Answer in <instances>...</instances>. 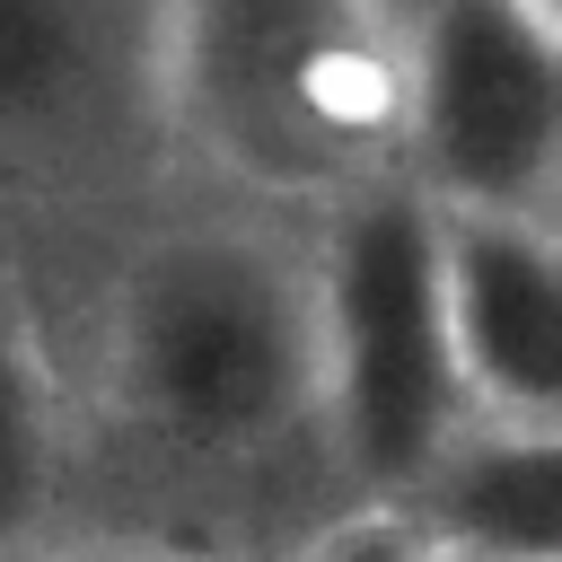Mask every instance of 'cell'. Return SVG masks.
Returning <instances> with one entry per match:
<instances>
[{"mask_svg":"<svg viewBox=\"0 0 562 562\" xmlns=\"http://www.w3.org/2000/svg\"><path fill=\"white\" fill-rule=\"evenodd\" d=\"M61 386L70 527L88 492H132L105 536L290 562L307 527L351 509L325 439L307 220L228 193L140 202L97 263Z\"/></svg>","mask_w":562,"mask_h":562,"instance_id":"6da1fadb","label":"cell"},{"mask_svg":"<svg viewBox=\"0 0 562 562\" xmlns=\"http://www.w3.org/2000/svg\"><path fill=\"white\" fill-rule=\"evenodd\" d=\"M413 0H167V140L228 202L316 220L404 176Z\"/></svg>","mask_w":562,"mask_h":562,"instance_id":"7a4b0ae2","label":"cell"},{"mask_svg":"<svg viewBox=\"0 0 562 562\" xmlns=\"http://www.w3.org/2000/svg\"><path fill=\"white\" fill-rule=\"evenodd\" d=\"M290 562H448L404 509H386V501H351V509H334L325 527H307L299 544H290Z\"/></svg>","mask_w":562,"mask_h":562,"instance_id":"9c48e42d","label":"cell"},{"mask_svg":"<svg viewBox=\"0 0 562 562\" xmlns=\"http://www.w3.org/2000/svg\"><path fill=\"white\" fill-rule=\"evenodd\" d=\"M404 184L430 211H562V9L544 0H422Z\"/></svg>","mask_w":562,"mask_h":562,"instance_id":"5b68a950","label":"cell"},{"mask_svg":"<svg viewBox=\"0 0 562 562\" xmlns=\"http://www.w3.org/2000/svg\"><path fill=\"white\" fill-rule=\"evenodd\" d=\"M439 334L474 422L562 430V228L439 211Z\"/></svg>","mask_w":562,"mask_h":562,"instance_id":"8992f818","label":"cell"},{"mask_svg":"<svg viewBox=\"0 0 562 562\" xmlns=\"http://www.w3.org/2000/svg\"><path fill=\"white\" fill-rule=\"evenodd\" d=\"M325 439L351 501H404L474 422L439 334V211L395 176L307 220Z\"/></svg>","mask_w":562,"mask_h":562,"instance_id":"3957f363","label":"cell"},{"mask_svg":"<svg viewBox=\"0 0 562 562\" xmlns=\"http://www.w3.org/2000/svg\"><path fill=\"white\" fill-rule=\"evenodd\" d=\"M448 562H562V430L465 422L404 501Z\"/></svg>","mask_w":562,"mask_h":562,"instance_id":"52a82bcc","label":"cell"},{"mask_svg":"<svg viewBox=\"0 0 562 562\" xmlns=\"http://www.w3.org/2000/svg\"><path fill=\"white\" fill-rule=\"evenodd\" d=\"M167 184V0H0V211H140Z\"/></svg>","mask_w":562,"mask_h":562,"instance_id":"277c9868","label":"cell"},{"mask_svg":"<svg viewBox=\"0 0 562 562\" xmlns=\"http://www.w3.org/2000/svg\"><path fill=\"white\" fill-rule=\"evenodd\" d=\"M544 9H562V0H544Z\"/></svg>","mask_w":562,"mask_h":562,"instance_id":"8fae6325","label":"cell"},{"mask_svg":"<svg viewBox=\"0 0 562 562\" xmlns=\"http://www.w3.org/2000/svg\"><path fill=\"white\" fill-rule=\"evenodd\" d=\"M26 562H220V553H184V544H140V536H61Z\"/></svg>","mask_w":562,"mask_h":562,"instance_id":"30bf717a","label":"cell"},{"mask_svg":"<svg viewBox=\"0 0 562 562\" xmlns=\"http://www.w3.org/2000/svg\"><path fill=\"white\" fill-rule=\"evenodd\" d=\"M70 536V386L61 342L0 255V562H26Z\"/></svg>","mask_w":562,"mask_h":562,"instance_id":"ba28073f","label":"cell"}]
</instances>
